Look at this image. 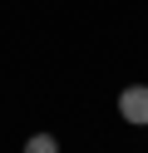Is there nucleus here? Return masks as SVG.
<instances>
[{
    "label": "nucleus",
    "instance_id": "obj_1",
    "mask_svg": "<svg viewBox=\"0 0 148 153\" xmlns=\"http://www.w3.org/2000/svg\"><path fill=\"white\" fill-rule=\"evenodd\" d=\"M118 119L133 123V128H148V84H123L118 89Z\"/></svg>",
    "mask_w": 148,
    "mask_h": 153
},
{
    "label": "nucleus",
    "instance_id": "obj_2",
    "mask_svg": "<svg viewBox=\"0 0 148 153\" xmlns=\"http://www.w3.org/2000/svg\"><path fill=\"white\" fill-rule=\"evenodd\" d=\"M25 153H59V138H54V133H30Z\"/></svg>",
    "mask_w": 148,
    "mask_h": 153
}]
</instances>
